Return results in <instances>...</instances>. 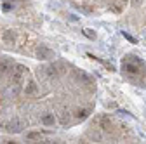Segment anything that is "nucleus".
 Here are the masks:
<instances>
[{"mask_svg": "<svg viewBox=\"0 0 146 144\" xmlns=\"http://www.w3.org/2000/svg\"><path fill=\"white\" fill-rule=\"evenodd\" d=\"M123 37H125L127 40H129V42H132V44H136V40H134V38L131 37V35H127V33H123Z\"/></svg>", "mask_w": 146, "mask_h": 144, "instance_id": "15", "label": "nucleus"}, {"mask_svg": "<svg viewBox=\"0 0 146 144\" xmlns=\"http://www.w3.org/2000/svg\"><path fill=\"white\" fill-rule=\"evenodd\" d=\"M42 123L45 125V127H52V125L56 123V118H54L52 113H44L42 115Z\"/></svg>", "mask_w": 146, "mask_h": 144, "instance_id": "7", "label": "nucleus"}, {"mask_svg": "<svg viewBox=\"0 0 146 144\" xmlns=\"http://www.w3.org/2000/svg\"><path fill=\"white\" fill-rule=\"evenodd\" d=\"M141 2H143V0H132V4H134V5H139Z\"/></svg>", "mask_w": 146, "mask_h": 144, "instance_id": "16", "label": "nucleus"}, {"mask_svg": "<svg viewBox=\"0 0 146 144\" xmlns=\"http://www.w3.org/2000/svg\"><path fill=\"white\" fill-rule=\"evenodd\" d=\"M89 135L92 137V139H96V141H101V134H99V132H90Z\"/></svg>", "mask_w": 146, "mask_h": 144, "instance_id": "13", "label": "nucleus"}, {"mask_svg": "<svg viewBox=\"0 0 146 144\" xmlns=\"http://www.w3.org/2000/svg\"><path fill=\"white\" fill-rule=\"evenodd\" d=\"M77 116H78V118H82V120H84V118H87V116H89V110H78Z\"/></svg>", "mask_w": 146, "mask_h": 144, "instance_id": "12", "label": "nucleus"}, {"mask_svg": "<svg viewBox=\"0 0 146 144\" xmlns=\"http://www.w3.org/2000/svg\"><path fill=\"white\" fill-rule=\"evenodd\" d=\"M84 31V35H85V37H89V38H96V31H92V30H90V28H85V30H82Z\"/></svg>", "mask_w": 146, "mask_h": 144, "instance_id": "11", "label": "nucleus"}, {"mask_svg": "<svg viewBox=\"0 0 146 144\" xmlns=\"http://www.w3.org/2000/svg\"><path fill=\"white\" fill-rule=\"evenodd\" d=\"M36 56H38L40 59H44V61H50V59H54L56 57V52H54L52 49H49V47H38L36 49Z\"/></svg>", "mask_w": 146, "mask_h": 144, "instance_id": "2", "label": "nucleus"}, {"mask_svg": "<svg viewBox=\"0 0 146 144\" xmlns=\"http://www.w3.org/2000/svg\"><path fill=\"white\" fill-rule=\"evenodd\" d=\"M101 127H103V130H106V132L111 130V122H110L108 116H103V118H101Z\"/></svg>", "mask_w": 146, "mask_h": 144, "instance_id": "10", "label": "nucleus"}, {"mask_svg": "<svg viewBox=\"0 0 146 144\" xmlns=\"http://www.w3.org/2000/svg\"><path fill=\"white\" fill-rule=\"evenodd\" d=\"M23 122L19 120V118H12L11 122H9V125H7V130L9 132H12V134H19V132H23Z\"/></svg>", "mask_w": 146, "mask_h": 144, "instance_id": "3", "label": "nucleus"}, {"mask_svg": "<svg viewBox=\"0 0 146 144\" xmlns=\"http://www.w3.org/2000/svg\"><path fill=\"white\" fill-rule=\"evenodd\" d=\"M25 92H26V94H36V83H35L33 80H30V82L26 83Z\"/></svg>", "mask_w": 146, "mask_h": 144, "instance_id": "9", "label": "nucleus"}, {"mask_svg": "<svg viewBox=\"0 0 146 144\" xmlns=\"http://www.w3.org/2000/svg\"><path fill=\"white\" fill-rule=\"evenodd\" d=\"M26 137H28V139H40L42 135H40V134H28Z\"/></svg>", "mask_w": 146, "mask_h": 144, "instance_id": "14", "label": "nucleus"}, {"mask_svg": "<svg viewBox=\"0 0 146 144\" xmlns=\"http://www.w3.org/2000/svg\"><path fill=\"white\" fill-rule=\"evenodd\" d=\"M12 69H14V64L11 59H0V75L12 73Z\"/></svg>", "mask_w": 146, "mask_h": 144, "instance_id": "5", "label": "nucleus"}, {"mask_svg": "<svg viewBox=\"0 0 146 144\" xmlns=\"http://www.w3.org/2000/svg\"><path fill=\"white\" fill-rule=\"evenodd\" d=\"M2 38H4V42L12 44V42L16 40V35L12 33V30H5V31H4V35H2Z\"/></svg>", "mask_w": 146, "mask_h": 144, "instance_id": "8", "label": "nucleus"}, {"mask_svg": "<svg viewBox=\"0 0 146 144\" xmlns=\"http://www.w3.org/2000/svg\"><path fill=\"white\" fill-rule=\"evenodd\" d=\"M19 92H21V87H19V83H16V82H12L7 89H5V97H17V96H19Z\"/></svg>", "mask_w": 146, "mask_h": 144, "instance_id": "4", "label": "nucleus"}, {"mask_svg": "<svg viewBox=\"0 0 146 144\" xmlns=\"http://www.w3.org/2000/svg\"><path fill=\"white\" fill-rule=\"evenodd\" d=\"M26 71H28L26 66H23V64H16V66H14V71H12V82L21 83L23 78H25V75H26Z\"/></svg>", "mask_w": 146, "mask_h": 144, "instance_id": "1", "label": "nucleus"}, {"mask_svg": "<svg viewBox=\"0 0 146 144\" xmlns=\"http://www.w3.org/2000/svg\"><path fill=\"white\" fill-rule=\"evenodd\" d=\"M122 71H125V73H129V75H137V66L136 63H131V61H125L122 63Z\"/></svg>", "mask_w": 146, "mask_h": 144, "instance_id": "6", "label": "nucleus"}]
</instances>
